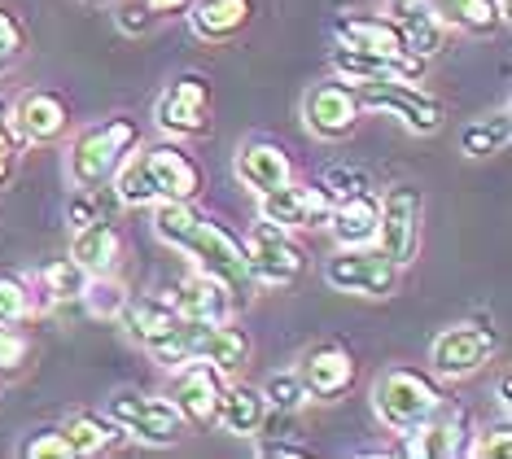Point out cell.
I'll return each instance as SVG.
<instances>
[{
    "mask_svg": "<svg viewBox=\"0 0 512 459\" xmlns=\"http://www.w3.org/2000/svg\"><path fill=\"white\" fill-rule=\"evenodd\" d=\"M154 232H158V241H167L176 254L189 258L193 272L224 280L232 289V298H250L254 280H250V267H246V250H241V241L232 237L224 223L202 215L193 202H158L154 206Z\"/></svg>",
    "mask_w": 512,
    "mask_h": 459,
    "instance_id": "cell-1",
    "label": "cell"
},
{
    "mask_svg": "<svg viewBox=\"0 0 512 459\" xmlns=\"http://www.w3.org/2000/svg\"><path fill=\"white\" fill-rule=\"evenodd\" d=\"M110 180L119 188V202L136 210L158 206V202H197V193H202V167L176 140H158L149 149L136 145L114 167Z\"/></svg>",
    "mask_w": 512,
    "mask_h": 459,
    "instance_id": "cell-2",
    "label": "cell"
},
{
    "mask_svg": "<svg viewBox=\"0 0 512 459\" xmlns=\"http://www.w3.org/2000/svg\"><path fill=\"white\" fill-rule=\"evenodd\" d=\"M149 355L167 372L180 363H211L215 372L237 376L250 363V337L246 328H232L228 320H180L167 337L149 346Z\"/></svg>",
    "mask_w": 512,
    "mask_h": 459,
    "instance_id": "cell-3",
    "label": "cell"
},
{
    "mask_svg": "<svg viewBox=\"0 0 512 459\" xmlns=\"http://www.w3.org/2000/svg\"><path fill=\"white\" fill-rule=\"evenodd\" d=\"M442 403V385L421 368H386L372 381V416L381 420V429L390 433H412L434 416Z\"/></svg>",
    "mask_w": 512,
    "mask_h": 459,
    "instance_id": "cell-4",
    "label": "cell"
},
{
    "mask_svg": "<svg viewBox=\"0 0 512 459\" xmlns=\"http://www.w3.org/2000/svg\"><path fill=\"white\" fill-rule=\"evenodd\" d=\"M136 145H141V132L132 119H106L75 136L71 153H66V175L75 188H101Z\"/></svg>",
    "mask_w": 512,
    "mask_h": 459,
    "instance_id": "cell-5",
    "label": "cell"
},
{
    "mask_svg": "<svg viewBox=\"0 0 512 459\" xmlns=\"http://www.w3.org/2000/svg\"><path fill=\"white\" fill-rule=\"evenodd\" d=\"M403 267L381 250L377 241L368 245H337V254L324 258V285L355 298H390L399 289Z\"/></svg>",
    "mask_w": 512,
    "mask_h": 459,
    "instance_id": "cell-6",
    "label": "cell"
},
{
    "mask_svg": "<svg viewBox=\"0 0 512 459\" xmlns=\"http://www.w3.org/2000/svg\"><path fill=\"white\" fill-rule=\"evenodd\" d=\"M351 88L364 110L390 114V119H399L416 136H434L442 119H447V105L434 92L416 88V79H364V84H351Z\"/></svg>",
    "mask_w": 512,
    "mask_h": 459,
    "instance_id": "cell-7",
    "label": "cell"
},
{
    "mask_svg": "<svg viewBox=\"0 0 512 459\" xmlns=\"http://www.w3.org/2000/svg\"><path fill=\"white\" fill-rule=\"evenodd\" d=\"M241 250H246L250 280L259 289H294L302 280V272H307V250L298 245V237L285 228H276V223H267V219H259L246 232Z\"/></svg>",
    "mask_w": 512,
    "mask_h": 459,
    "instance_id": "cell-8",
    "label": "cell"
},
{
    "mask_svg": "<svg viewBox=\"0 0 512 459\" xmlns=\"http://www.w3.org/2000/svg\"><path fill=\"white\" fill-rule=\"evenodd\" d=\"M106 416H114L127 438L145 446H180L184 433H189V420L180 416L171 398H154L141 390H119L106 403Z\"/></svg>",
    "mask_w": 512,
    "mask_h": 459,
    "instance_id": "cell-9",
    "label": "cell"
},
{
    "mask_svg": "<svg viewBox=\"0 0 512 459\" xmlns=\"http://www.w3.org/2000/svg\"><path fill=\"white\" fill-rule=\"evenodd\" d=\"M211 79L202 70H184L167 84V92L158 97L154 105V123L162 127L167 136H184V140H197V136H211Z\"/></svg>",
    "mask_w": 512,
    "mask_h": 459,
    "instance_id": "cell-10",
    "label": "cell"
},
{
    "mask_svg": "<svg viewBox=\"0 0 512 459\" xmlns=\"http://www.w3.org/2000/svg\"><path fill=\"white\" fill-rule=\"evenodd\" d=\"M381 202V219H377V245L386 250L394 263L407 267L421 254V219H425V193L416 184H394L386 188Z\"/></svg>",
    "mask_w": 512,
    "mask_h": 459,
    "instance_id": "cell-11",
    "label": "cell"
},
{
    "mask_svg": "<svg viewBox=\"0 0 512 459\" xmlns=\"http://www.w3.org/2000/svg\"><path fill=\"white\" fill-rule=\"evenodd\" d=\"M499 337L491 324H456V328H442L429 346V368L442 381H464V376L482 372L486 363L495 359Z\"/></svg>",
    "mask_w": 512,
    "mask_h": 459,
    "instance_id": "cell-12",
    "label": "cell"
},
{
    "mask_svg": "<svg viewBox=\"0 0 512 459\" xmlns=\"http://www.w3.org/2000/svg\"><path fill=\"white\" fill-rule=\"evenodd\" d=\"M359 119H364V105H359L355 88L346 79L311 84L307 97H302V123L320 140H346L359 127Z\"/></svg>",
    "mask_w": 512,
    "mask_h": 459,
    "instance_id": "cell-13",
    "label": "cell"
},
{
    "mask_svg": "<svg viewBox=\"0 0 512 459\" xmlns=\"http://www.w3.org/2000/svg\"><path fill=\"white\" fill-rule=\"evenodd\" d=\"M329 210H333V197L324 184H281L272 193H259V219L276 223L285 232H311V228H324L329 223Z\"/></svg>",
    "mask_w": 512,
    "mask_h": 459,
    "instance_id": "cell-14",
    "label": "cell"
},
{
    "mask_svg": "<svg viewBox=\"0 0 512 459\" xmlns=\"http://www.w3.org/2000/svg\"><path fill=\"white\" fill-rule=\"evenodd\" d=\"M294 376L302 381L307 398H316V403H337V398L355 385L359 363L342 341H316L311 350H302Z\"/></svg>",
    "mask_w": 512,
    "mask_h": 459,
    "instance_id": "cell-15",
    "label": "cell"
},
{
    "mask_svg": "<svg viewBox=\"0 0 512 459\" xmlns=\"http://www.w3.org/2000/svg\"><path fill=\"white\" fill-rule=\"evenodd\" d=\"M469 438H473V420L460 403H442L434 407V416L425 425H416L412 433H403V455H416V459H460L469 451Z\"/></svg>",
    "mask_w": 512,
    "mask_h": 459,
    "instance_id": "cell-16",
    "label": "cell"
},
{
    "mask_svg": "<svg viewBox=\"0 0 512 459\" xmlns=\"http://www.w3.org/2000/svg\"><path fill=\"white\" fill-rule=\"evenodd\" d=\"M224 372H215L211 363H180L171 368V403L189 429H211L219 416V394H224Z\"/></svg>",
    "mask_w": 512,
    "mask_h": 459,
    "instance_id": "cell-17",
    "label": "cell"
},
{
    "mask_svg": "<svg viewBox=\"0 0 512 459\" xmlns=\"http://www.w3.org/2000/svg\"><path fill=\"white\" fill-rule=\"evenodd\" d=\"M9 123H14L22 145H53V140H62L66 127H71V110H66V101L57 97V92L31 88L9 105Z\"/></svg>",
    "mask_w": 512,
    "mask_h": 459,
    "instance_id": "cell-18",
    "label": "cell"
},
{
    "mask_svg": "<svg viewBox=\"0 0 512 459\" xmlns=\"http://www.w3.org/2000/svg\"><path fill=\"white\" fill-rule=\"evenodd\" d=\"M333 40L359 53H390V57L407 53V35L390 14H355V9H346V14L333 18Z\"/></svg>",
    "mask_w": 512,
    "mask_h": 459,
    "instance_id": "cell-19",
    "label": "cell"
},
{
    "mask_svg": "<svg viewBox=\"0 0 512 459\" xmlns=\"http://www.w3.org/2000/svg\"><path fill=\"white\" fill-rule=\"evenodd\" d=\"M254 14H259L254 0H193L184 18L202 44H232L254 22Z\"/></svg>",
    "mask_w": 512,
    "mask_h": 459,
    "instance_id": "cell-20",
    "label": "cell"
},
{
    "mask_svg": "<svg viewBox=\"0 0 512 459\" xmlns=\"http://www.w3.org/2000/svg\"><path fill=\"white\" fill-rule=\"evenodd\" d=\"M333 70H337V79H346V84H364V79H421L425 75V57H416V53H403V57L359 53V49L337 44L333 49Z\"/></svg>",
    "mask_w": 512,
    "mask_h": 459,
    "instance_id": "cell-21",
    "label": "cell"
},
{
    "mask_svg": "<svg viewBox=\"0 0 512 459\" xmlns=\"http://www.w3.org/2000/svg\"><path fill=\"white\" fill-rule=\"evenodd\" d=\"M232 171H237V180L246 184L254 197L294 180V162H289V153L276 145V140H250V145H241Z\"/></svg>",
    "mask_w": 512,
    "mask_h": 459,
    "instance_id": "cell-22",
    "label": "cell"
},
{
    "mask_svg": "<svg viewBox=\"0 0 512 459\" xmlns=\"http://www.w3.org/2000/svg\"><path fill=\"white\" fill-rule=\"evenodd\" d=\"M71 258L84 267L88 276L114 272V267H119V258H123V232H119V223H110L106 215H97L92 223H84V228H75Z\"/></svg>",
    "mask_w": 512,
    "mask_h": 459,
    "instance_id": "cell-23",
    "label": "cell"
},
{
    "mask_svg": "<svg viewBox=\"0 0 512 459\" xmlns=\"http://www.w3.org/2000/svg\"><path fill=\"white\" fill-rule=\"evenodd\" d=\"M390 18L403 27L407 35V53L416 57H434L442 53V44H447V22L438 18V9L429 5V0H390Z\"/></svg>",
    "mask_w": 512,
    "mask_h": 459,
    "instance_id": "cell-24",
    "label": "cell"
},
{
    "mask_svg": "<svg viewBox=\"0 0 512 459\" xmlns=\"http://www.w3.org/2000/svg\"><path fill=\"white\" fill-rule=\"evenodd\" d=\"M171 306L180 311V320H232V306H237V298H232V289L224 285V280H215L206 272H193L176 289Z\"/></svg>",
    "mask_w": 512,
    "mask_h": 459,
    "instance_id": "cell-25",
    "label": "cell"
},
{
    "mask_svg": "<svg viewBox=\"0 0 512 459\" xmlns=\"http://www.w3.org/2000/svg\"><path fill=\"white\" fill-rule=\"evenodd\" d=\"M263 416H267V398L263 390H254V385L246 381H224V394H219V416H215V425L232 433V438H254L263 425Z\"/></svg>",
    "mask_w": 512,
    "mask_h": 459,
    "instance_id": "cell-26",
    "label": "cell"
},
{
    "mask_svg": "<svg viewBox=\"0 0 512 459\" xmlns=\"http://www.w3.org/2000/svg\"><path fill=\"white\" fill-rule=\"evenodd\" d=\"M377 219H381L377 193H355V197L333 202L324 228L337 237V245H368V241H377Z\"/></svg>",
    "mask_w": 512,
    "mask_h": 459,
    "instance_id": "cell-27",
    "label": "cell"
},
{
    "mask_svg": "<svg viewBox=\"0 0 512 459\" xmlns=\"http://www.w3.org/2000/svg\"><path fill=\"white\" fill-rule=\"evenodd\" d=\"M119 320H123L127 333H132V337L149 350L154 341H162V337L171 333V328L180 324V311L171 306V298H149V293H136V298H132V293H127Z\"/></svg>",
    "mask_w": 512,
    "mask_h": 459,
    "instance_id": "cell-28",
    "label": "cell"
},
{
    "mask_svg": "<svg viewBox=\"0 0 512 459\" xmlns=\"http://www.w3.org/2000/svg\"><path fill=\"white\" fill-rule=\"evenodd\" d=\"M62 438L71 442L75 455H110L127 433L114 416H101V411H75V416L62 420Z\"/></svg>",
    "mask_w": 512,
    "mask_h": 459,
    "instance_id": "cell-29",
    "label": "cell"
},
{
    "mask_svg": "<svg viewBox=\"0 0 512 459\" xmlns=\"http://www.w3.org/2000/svg\"><path fill=\"white\" fill-rule=\"evenodd\" d=\"M438 9V18L456 31H469V35H495L504 31L508 22V5L504 0H429Z\"/></svg>",
    "mask_w": 512,
    "mask_h": 459,
    "instance_id": "cell-30",
    "label": "cell"
},
{
    "mask_svg": "<svg viewBox=\"0 0 512 459\" xmlns=\"http://www.w3.org/2000/svg\"><path fill=\"white\" fill-rule=\"evenodd\" d=\"M508 140H512V119H508V105H504V110H495V114H486V119L464 127L460 149L469 153V158H491V153L508 149Z\"/></svg>",
    "mask_w": 512,
    "mask_h": 459,
    "instance_id": "cell-31",
    "label": "cell"
},
{
    "mask_svg": "<svg viewBox=\"0 0 512 459\" xmlns=\"http://www.w3.org/2000/svg\"><path fill=\"white\" fill-rule=\"evenodd\" d=\"M36 280H40L44 302H79V293H84L88 272L75 263L71 254H66V258H53V263H44Z\"/></svg>",
    "mask_w": 512,
    "mask_h": 459,
    "instance_id": "cell-32",
    "label": "cell"
},
{
    "mask_svg": "<svg viewBox=\"0 0 512 459\" xmlns=\"http://www.w3.org/2000/svg\"><path fill=\"white\" fill-rule=\"evenodd\" d=\"M36 315L31 285L18 272H0V328H22Z\"/></svg>",
    "mask_w": 512,
    "mask_h": 459,
    "instance_id": "cell-33",
    "label": "cell"
},
{
    "mask_svg": "<svg viewBox=\"0 0 512 459\" xmlns=\"http://www.w3.org/2000/svg\"><path fill=\"white\" fill-rule=\"evenodd\" d=\"M79 302H84L88 315H97V320H119V311H123V302H127V289L110 272L106 276H88L84 280V293H79Z\"/></svg>",
    "mask_w": 512,
    "mask_h": 459,
    "instance_id": "cell-34",
    "label": "cell"
},
{
    "mask_svg": "<svg viewBox=\"0 0 512 459\" xmlns=\"http://www.w3.org/2000/svg\"><path fill=\"white\" fill-rule=\"evenodd\" d=\"M320 184L329 188L333 202H342V197H355V193H377L372 175H368L364 167H355V162H337V167H329Z\"/></svg>",
    "mask_w": 512,
    "mask_h": 459,
    "instance_id": "cell-35",
    "label": "cell"
},
{
    "mask_svg": "<svg viewBox=\"0 0 512 459\" xmlns=\"http://www.w3.org/2000/svg\"><path fill=\"white\" fill-rule=\"evenodd\" d=\"M263 398H267V407H272V411H294V416H298L302 403H311L294 372H272V376H267V381H263Z\"/></svg>",
    "mask_w": 512,
    "mask_h": 459,
    "instance_id": "cell-36",
    "label": "cell"
},
{
    "mask_svg": "<svg viewBox=\"0 0 512 459\" xmlns=\"http://www.w3.org/2000/svg\"><path fill=\"white\" fill-rule=\"evenodd\" d=\"M464 455H477V459H508L512 455V429H508V416L499 420L495 429H482L469 438V451Z\"/></svg>",
    "mask_w": 512,
    "mask_h": 459,
    "instance_id": "cell-37",
    "label": "cell"
},
{
    "mask_svg": "<svg viewBox=\"0 0 512 459\" xmlns=\"http://www.w3.org/2000/svg\"><path fill=\"white\" fill-rule=\"evenodd\" d=\"M18 455H22V459H75L71 442L62 438V429H40V433H31V438L18 446Z\"/></svg>",
    "mask_w": 512,
    "mask_h": 459,
    "instance_id": "cell-38",
    "label": "cell"
},
{
    "mask_svg": "<svg viewBox=\"0 0 512 459\" xmlns=\"http://www.w3.org/2000/svg\"><path fill=\"white\" fill-rule=\"evenodd\" d=\"M31 363V337L22 328H0V372H22Z\"/></svg>",
    "mask_w": 512,
    "mask_h": 459,
    "instance_id": "cell-39",
    "label": "cell"
},
{
    "mask_svg": "<svg viewBox=\"0 0 512 459\" xmlns=\"http://www.w3.org/2000/svg\"><path fill=\"white\" fill-rule=\"evenodd\" d=\"M114 22H119L123 35H149L158 14L145 5V0H119V5H114Z\"/></svg>",
    "mask_w": 512,
    "mask_h": 459,
    "instance_id": "cell-40",
    "label": "cell"
},
{
    "mask_svg": "<svg viewBox=\"0 0 512 459\" xmlns=\"http://www.w3.org/2000/svg\"><path fill=\"white\" fill-rule=\"evenodd\" d=\"M18 149H22V140H18V132H14V123H9V105L0 101V188L14 180V171H18Z\"/></svg>",
    "mask_w": 512,
    "mask_h": 459,
    "instance_id": "cell-41",
    "label": "cell"
},
{
    "mask_svg": "<svg viewBox=\"0 0 512 459\" xmlns=\"http://www.w3.org/2000/svg\"><path fill=\"white\" fill-rule=\"evenodd\" d=\"M22 49H27V27H22L9 9H0V70L14 62Z\"/></svg>",
    "mask_w": 512,
    "mask_h": 459,
    "instance_id": "cell-42",
    "label": "cell"
},
{
    "mask_svg": "<svg viewBox=\"0 0 512 459\" xmlns=\"http://www.w3.org/2000/svg\"><path fill=\"white\" fill-rule=\"evenodd\" d=\"M101 215V202L92 197V188H75L71 197H66V223L71 228H84V223H92Z\"/></svg>",
    "mask_w": 512,
    "mask_h": 459,
    "instance_id": "cell-43",
    "label": "cell"
},
{
    "mask_svg": "<svg viewBox=\"0 0 512 459\" xmlns=\"http://www.w3.org/2000/svg\"><path fill=\"white\" fill-rule=\"evenodd\" d=\"M254 455L259 459H307L311 451L294 438H254Z\"/></svg>",
    "mask_w": 512,
    "mask_h": 459,
    "instance_id": "cell-44",
    "label": "cell"
},
{
    "mask_svg": "<svg viewBox=\"0 0 512 459\" xmlns=\"http://www.w3.org/2000/svg\"><path fill=\"white\" fill-rule=\"evenodd\" d=\"M145 5L154 9L158 18H180V14H189L193 0H145Z\"/></svg>",
    "mask_w": 512,
    "mask_h": 459,
    "instance_id": "cell-45",
    "label": "cell"
},
{
    "mask_svg": "<svg viewBox=\"0 0 512 459\" xmlns=\"http://www.w3.org/2000/svg\"><path fill=\"white\" fill-rule=\"evenodd\" d=\"M495 407H499V416H508V411H512V385H508V376H499V381H495Z\"/></svg>",
    "mask_w": 512,
    "mask_h": 459,
    "instance_id": "cell-46",
    "label": "cell"
},
{
    "mask_svg": "<svg viewBox=\"0 0 512 459\" xmlns=\"http://www.w3.org/2000/svg\"><path fill=\"white\" fill-rule=\"evenodd\" d=\"M88 5H106V0H88Z\"/></svg>",
    "mask_w": 512,
    "mask_h": 459,
    "instance_id": "cell-47",
    "label": "cell"
},
{
    "mask_svg": "<svg viewBox=\"0 0 512 459\" xmlns=\"http://www.w3.org/2000/svg\"><path fill=\"white\" fill-rule=\"evenodd\" d=\"M504 5H508V0H504Z\"/></svg>",
    "mask_w": 512,
    "mask_h": 459,
    "instance_id": "cell-48",
    "label": "cell"
}]
</instances>
